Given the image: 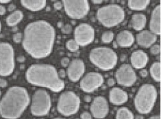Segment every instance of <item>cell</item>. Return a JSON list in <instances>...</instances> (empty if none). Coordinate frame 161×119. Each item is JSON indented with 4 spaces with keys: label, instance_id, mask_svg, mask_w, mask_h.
I'll return each mask as SVG.
<instances>
[{
    "label": "cell",
    "instance_id": "obj_1",
    "mask_svg": "<svg viewBox=\"0 0 161 119\" xmlns=\"http://www.w3.org/2000/svg\"><path fill=\"white\" fill-rule=\"evenodd\" d=\"M55 36V29L48 22L34 21L25 27L22 43L24 49L32 58H45L52 53Z\"/></svg>",
    "mask_w": 161,
    "mask_h": 119
},
{
    "label": "cell",
    "instance_id": "obj_2",
    "mask_svg": "<svg viewBox=\"0 0 161 119\" xmlns=\"http://www.w3.org/2000/svg\"><path fill=\"white\" fill-rule=\"evenodd\" d=\"M25 77L29 83L59 92L64 87V81L58 77L54 66L49 64H33L26 70Z\"/></svg>",
    "mask_w": 161,
    "mask_h": 119
},
{
    "label": "cell",
    "instance_id": "obj_3",
    "mask_svg": "<svg viewBox=\"0 0 161 119\" xmlns=\"http://www.w3.org/2000/svg\"><path fill=\"white\" fill-rule=\"evenodd\" d=\"M26 88L14 86L8 89L0 101V115L5 119H17L30 104Z\"/></svg>",
    "mask_w": 161,
    "mask_h": 119
},
{
    "label": "cell",
    "instance_id": "obj_4",
    "mask_svg": "<svg viewBox=\"0 0 161 119\" xmlns=\"http://www.w3.org/2000/svg\"><path fill=\"white\" fill-rule=\"evenodd\" d=\"M157 98V91L153 85H142L135 96L134 105L136 110L141 114L149 113L154 107Z\"/></svg>",
    "mask_w": 161,
    "mask_h": 119
},
{
    "label": "cell",
    "instance_id": "obj_5",
    "mask_svg": "<svg viewBox=\"0 0 161 119\" xmlns=\"http://www.w3.org/2000/svg\"><path fill=\"white\" fill-rule=\"evenodd\" d=\"M89 58L91 62L103 71H109L114 68L118 62L116 53L111 48L96 47L90 53Z\"/></svg>",
    "mask_w": 161,
    "mask_h": 119
},
{
    "label": "cell",
    "instance_id": "obj_6",
    "mask_svg": "<svg viewBox=\"0 0 161 119\" xmlns=\"http://www.w3.org/2000/svg\"><path fill=\"white\" fill-rule=\"evenodd\" d=\"M97 18L106 28H113L120 24L125 18V11L117 4H108L100 7L97 11Z\"/></svg>",
    "mask_w": 161,
    "mask_h": 119
},
{
    "label": "cell",
    "instance_id": "obj_7",
    "mask_svg": "<svg viewBox=\"0 0 161 119\" xmlns=\"http://www.w3.org/2000/svg\"><path fill=\"white\" fill-rule=\"evenodd\" d=\"M15 66L14 51L11 44L0 43V76L7 77L13 73Z\"/></svg>",
    "mask_w": 161,
    "mask_h": 119
},
{
    "label": "cell",
    "instance_id": "obj_8",
    "mask_svg": "<svg viewBox=\"0 0 161 119\" xmlns=\"http://www.w3.org/2000/svg\"><path fill=\"white\" fill-rule=\"evenodd\" d=\"M80 107V99L74 92H64L58 98L57 110L64 116H69L76 113Z\"/></svg>",
    "mask_w": 161,
    "mask_h": 119
},
{
    "label": "cell",
    "instance_id": "obj_9",
    "mask_svg": "<svg viewBox=\"0 0 161 119\" xmlns=\"http://www.w3.org/2000/svg\"><path fill=\"white\" fill-rule=\"evenodd\" d=\"M52 107V100L49 93L43 89L36 91L32 96L31 113L33 115L42 116L47 115Z\"/></svg>",
    "mask_w": 161,
    "mask_h": 119
},
{
    "label": "cell",
    "instance_id": "obj_10",
    "mask_svg": "<svg viewBox=\"0 0 161 119\" xmlns=\"http://www.w3.org/2000/svg\"><path fill=\"white\" fill-rule=\"evenodd\" d=\"M62 2L65 13L73 19L83 18L88 14L90 10L89 2L87 0H64Z\"/></svg>",
    "mask_w": 161,
    "mask_h": 119
},
{
    "label": "cell",
    "instance_id": "obj_11",
    "mask_svg": "<svg viewBox=\"0 0 161 119\" xmlns=\"http://www.w3.org/2000/svg\"><path fill=\"white\" fill-rule=\"evenodd\" d=\"M75 40L79 46H87L91 44L94 39L96 32L94 28L89 24L81 23L76 27L74 31Z\"/></svg>",
    "mask_w": 161,
    "mask_h": 119
},
{
    "label": "cell",
    "instance_id": "obj_12",
    "mask_svg": "<svg viewBox=\"0 0 161 119\" xmlns=\"http://www.w3.org/2000/svg\"><path fill=\"white\" fill-rule=\"evenodd\" d=\"M117 83L124 86H132L137 80V76L133 68L128 64H122L115 73Z\"/></svg>",
    "mask_w": 161,
    "mask_h": 119
},
{
    "label": "cell",
    "instance_id": "obj_13",
    "mask_svg": "<svg viewBox=\"0 0 161 119\" xmlns=\"http://www.w3.org/2000/svg\"><path fill=\"white\" fill-rule=\"evenodd\" d=\"M104 83V78L101 74L97 72H90L82 77L80 88L87 93H91L99 88Z\"/></svg>",
    "mask_w": 161,
    "mask_h": 119
},
{
    "label": "cell",
    "instance_id": "obj_14",
    "mask_svg": "<svg viewBox=\"0 0 161 119\" xmlns=\"http://www.w3.org/2000/svg\"><path fill=\"white\" fill-rule=\"evenodd\" d=\"M86 71V65L82 59L76 58L70 62L67 67V75L72 82H77L82 77Z\"/></svg>",
    "mask_w": 161,
    "mask_h": 119
},
{
    "label": "cell",
    "instance_id": "obj_15",
    "mask_svg": "<svg viewBox=\"0 0 161 119\" xmlns=\"http://www.w3.org/2000/svg\"><path fill=\"white\" fill-rule=\"evenodd\" d=\"M90 111L96 118L101 119L106 117L108 113V104L107 100L103 96H97L93 100Z\"/></svg>",
    "mask_w": 161,
    "mask_h": 119
},
{
    "label": "cell",
    "instance_id": "obj_16",
    "mask_svg": "<svg viewBox=\"0 0 161 119\" xmlns=\"http://www.w3.org/2000/svg\"><path fill=\"white\" fill-rule=\"evenodd\" d=\"M150 32L157 35L161 34V5H157L153 10L149 22Z\"/></svg>",
    "mask_w": 161,
    "mask_h": 119
},
{
    "label": "cell",
    "instance_id": "obj_17",
    "mask_svg": "<svg viewBox=\"0 0 161 119\" xmlns=\"http://www.w3.org/2000/svg\"><path fill=\"white\" fill-rule=\"evenodd\" d=\"M130 61L131 65L134 68L137 70L143 69L149 62V56L144 51L137 50L134 51L131 54Z\"/></svg>",
    "mask_w": 161,
    "mask_h": 119
},
{
    "label": "cell",
    "instance_id": "obj_18",
    "mask_svg": "<svg viewBox=\"0 0 161 119\" xmlns=\"http://www.w3.org/2000/svg\"><path fill=\"white\" fill-rule=\"evenodd\" d=\"M157 36L149 30H143L136 35V41L139 45L143 48L151 47L157 41Z\"/></svg>",
    "mask_w": 161,
    "mask_h": 119
},
{
    "label": "cell",
    "instance_id": "obj_19",
    "mask_svg": "<svg viewBox=\"0 0 161 119\" xmlns=\"http://www.w3.org/2000/svg\"><path fill=\"white\" fill-rule=\"evenodd\" d=\"M127 93L119 87L112 88L109 92V100L114 105H121L128 101Z\"/></svg>",
    "mask_w": 161,
    "mask_h": 119
},
{
    "label": "cell",
    "instance_id": "obj_20",
    "mask_svg": "<svg viewBox=\"0 0 161 119\" xmlns=\"http://www.w3.org/2000/svg\"><path fill=\"white\" fill-rule=\"evenodd\" d=\"M116 43L122 48H129L134 43V36L128 30H122L116 35Z\"/></svg>",
    "mask_w": 161,
    "mask_h": 119
},
{
    "label": "cell",
    "instance_id": "obj_21",
    "mask_svg": "<svg viewBox=\"0 0 161 119\" xmlns=\"http://www.w3.org/2000/svg\"><path fill=\"white\" fill-rule=\"evenodd\" d=\"M25 8L33 12L40 11L46 6L45 0H22L20 2Z\"/></svg>",
    "mask_w": 161,
    "mask_h": 119
},
{
    "label": "cell",
    "instance_id": "obj_22",
    "mask_svg": "<svg viewBox=\"0 0 161 119\" xmlns=\"http://www.w3.org/2000/svg\"><path fill=\"white\" fill-rule=\"evenodd\" d=\"M146 22H147V18L144 14L134 13L131 17V26L136 31L143 30L145 27Z\"/></svg>",
    "mask_w": 161,
    "mask_h": 119
},
{
    "label": "cell",
    "instance_id": "obj_23",
    "mask_svg": "<svg viewBox=\"0 0 161 119\" xmlns=\"http://www.w3.org/2000/svg\"><path fill=\"white\" fill-rule=\"evenodd\" d=\"M23 12L19 10H15L7 17L6 23L9 26H15L23 20Z\"/></svg>",
    "mask_w": 161,
    "mask_h": 119
},
{
    "label": "cell",
    "instance_id": "obj_24",
    "mask_svg": "<svg viewBox=\"0 0 161 119\" xmlns=\"http://www.w3.org/2000/svg\"><path fill=\"white\" fill-rule=\"evenodd\" d=\"M149 3V0H130L128 2V5L130 9L141 11L147 8Z\"/></svg>",
    "mask_w": 161,
    "mask_h": 119
},
{
    "label": "cell",
    "instance_id": "obj_25",
    "mask_svg": "<svg viewBox=\"0 0 161 119\" xmlns=\"http://www.w3.org/2000/svg\"><path fill=\"white\" fill-rule=\"evenodd\" d=\"M149 72L151 76L156 82H160L161 80V64L160 62H155L151 67Z\"/></svg>",
    "mask_w": 161,
    "mask_h": 119
},
{
    "label": "cell",
    "instance_id": "obj_26",
    "mask_svg": "<svg viewBox=\"0 0 161 119\" xmlns=\"http://www.w3.org/2000/svg\"><path fill=\"white\" fill-rule=\"evenodd\" d=\"M116 119H134V116L131 111L126 107H121L117 110Z\"/></svg>",
    "mask_w": 161,
    "mask_h": 119
},
{
    "label": "cell",
    "instance_id": "obj_27",
    "mask_svg": "<svg viewBox=\"0 0 161 119\" xmlns=\"http://www.w3.org/2000/svg\"><path fill=\"white\" fill-rule=\"evenodd\" d=\"M114 33L111 31H107L104 32L101 35V41L104 43H110L113 41Z\"/></svg>",
    "mask_w": 161,
    "mask_h": 119
},
{
    "label": "cell",
    "instance_id": "obj_28",
    "mask_svg": "<svg viewBox=\"0 0 161 119\" xmlns=\"http://www.w3.org/2000/svg\"><path fill=\"white\" fill-rule=\"evenodd\" d=\"M66 47H67V49L69 50L71 52H75L79 49L80 46L75 39H70L67 41V43H66Z\"/></svg>",
    "mask_w": 161,
    "mask_h": 119
},
{
    "label": "cell",
    "instance_id": "obj_29",
    "mask_svg": "<svg viewBox=\"0 0 161 119\" xmlns=\"http://www.w3.org/2000/svg\"><path fill=\"white\" fill-rule=\"evenodd\" d=\"M151 53L153 55H158L160 53V45L158 44H153L150 48Z\"/></svg>",
    "mask_w": 161,
    "mask_h": 119
},
{
    "label": "cell",
    "instance_id": "obj_30",
    "mask_svg": "<svg viewBox=\"0 0 161 119\" xmlns=\"http://www.w3.org/2000/svg\"><path fill=\"white\" fill-rule=\"evenodd\" d=\"M13 41L16 43H20L21 42H23V33L17 32L16 34H14L13 37Z\"/></svg>",
    "mask_w": 161,
    "mask_h": 119
},
{
    "label": "cell",
    "instance_id": "obj_31",
    "mask_svg": "<svg viewBox=\"0 0 161 119\" xmlns=\"http://www.w3.org/2000/svg\"><path fill=\"white\" fill-rule=\"evenodd\" d=\"M72 31V27L70 24H65L62 27V32L65 34H69Z\"/></svg>",
    "mask_w": 161,
    "mask_h": 119
},
{
    "label": "cell",
    "instance_id": "obj_32",
    "mask_svg": "<svg viewBox=\"0 0 161 119\" xmlns=\"http://www.w3.org/2000/svg\"><path fill=\"white\" fill-rule=\"evenodd\" d=\"M53 6L56 10H61L63 9V4L62 2H55L53 4Z\"/></svg>",
    "mask_w": 161,
    "mask_h": 119
},
{
    "label": "cell",
    "instance_id": "obj_33",
    "mask_svg": "<svg viewBox=\"0 0 161 119\" xmlns=\"http://www.w3.org/2000/svg\"><path fill=\"white\" fill-rule=\"evenodd\" d=\"M70 63V59L68 58H63L61 59V65L64 68H67Z\"/></svg>",
    "mask_w": 161,
    "mask_h": 119
},
{
    "label": "cell",
    "instance_id": "obj_34",
    "mask_svg": "<svg viewBox=\"0 0 161 119\" xmlns=\"http://www.w3.org/2000/svg\"><path fill=\"white\" fill-rule=\"evenodd\" d=\"M81 119H92V117L90 113L85 111L81 114Z\"/></svg>",
    "mask_w": 161,
    "mask_h": 119
},
{
    "label": "cell",
    "instance_id": "obj_35",
    "mask_svg": "<svg viewBox=\"0 0 161 119\" xmlns=\"http://www.w3.org/2000/svg\"><path fill=\"white\" fill-rule=\"evenodd\" d=\"M7 81L2 78H0V87L2 88H4L6 87L7 86Z\"/></svg>",
    "mask_w": 161,
    "mask_h": 119
},
{
    "label": "cell",
    "instance_id": "obj_36",
    "mask_svg": "<svg viewBox=\"0 0 161 119\" xmlns=\"http://www.w3.org/2000/svg\"><path fill=\"white\" fill-rule=\"evenodd\" d=\"M15 9H16V7H15V5H14V4H13V3L9 4L8 7H7V10H8V11L9 12H12V13L15 11Z\"/></svg>",
    "mask_w": 161,
    "mask_h": 119
},
{
    "label": "cell",
    "instance_id": "obj_37",
    "mask_svg": "<svg viewBox=\"0 0 161 119\" xmlns=\"http://www.w3.org/2000/svg\"><path fill=\"white\" fill-rule=\"evenodd\" d=\"M58 77L62 79V78H64L66 76V71L63 70H60L58 72Z\"/></svg>",
    "mask_w": 161,
    "mask_h": 119
},
{
    "label": "cell",
    "instance_id": "obj_38",
    "mask_svg": "<svg viewBox=\"0 0 161 119\" xmlns=\"http://www.w3.org/2000/svg\"><path fill=\"white\" fill-rule=\"evenodd\" d=\"M140 75L142 77H147L148 76V71L146 70H142L141 71H140Z\"/></svg>",
    "mask_w": 161,
    "mask_h": 119
},
{
    "label": "cell",
    "instance_id": "obj_39",
    "mask_svg": "<svg viewBox=\"0 0 161 119\" xmlns=\"http://www.w3.org/2000/svg\"><path fill=\"white\" fill-rule=\"evenodd\" d=\"M107 84L110 86H112L114 85V84H115V80L114 79H113V78L108 79V80H107Z\"/></svg>",
    "mask_w": 161,
    "mask_h": 119
},
{
    "label": "cell",
    "instance_id": "obj_40",
    "mask_svg": "<svg viewBox=\"0 0 161 119\" xmlns=\"http://www.w3.org/2000/svg\"><path fill=\"white\" fill-rule=\"evenodd\" d=\"M6 13L5 7L3 5H0V15H3Z\"/></svg>",
    "mask_w": 161,
    "mask_h": 119
},
{
    "label": "cell",
    "instance_id": "obj_41",
    "mask_svg": "<svg viewBox=\"0 0 161 119\" xmlns=\"http://www.w3.org/2000/svg\"><path fill=\"white\" fill-rule=\"evenodd\" d=\"M17 60L19 62H23L25 60V58L23 56H19L17 58Z\"/></svg>",
    "mask_w": 161,
    "mask_h": 119
},
{
    "label": "cell",
    "instance_id": "obj_42",
    "mask_svg": "<svg viewBox=\"0 0 161 119\" xmlns=\"http://www.w3.org/2000/svg\"><path fill=\"white\" fill-rule=\"evenodd\" d=\"M92 2L94 4H97V5H99L101 3H103V1L102 0H92Z\"/></svg>",
    "mask_w": 161,
    "mask_h": 119
},
{
    "label": "cell",
    "instance_id": "obj_43",
    "mask_svg": "<svg viewBox=\"0 0 161 119\" xmlns=\"http://www.w3.org/2000/svg\"><path fill=\"white\" fill-rule=\"evenodd\" d=\"M9 3H11L10 0H0V4Z\"/></svg>",
    "mask_w": 161,
    "mask_h": 119
},
{
    "label": "cell",
    "instance_id": "obj_44",
    "mask_svg": "<svg viewBox=\"0 0 161 119\" xmlns=\"http://www.w3.org/2000/svg\"><path fill=\"white\" fill-rule=\"evenodd\" d=\"M149 119H161V118H160V115H155V116H153L150 117Z\"/></svg>",
    "mask_w": 161,
    "mask_h": 119
},
{
    "label": "cell",
    "instance_id": "obj_45",
    "mask_svg": "<svg viewBox=\"0 0 161 119\" xmlns=\"http://www.w3.org/2000/svg\"><path fill=\"white\" fill-rule=\"evenodd\" d=\"M135 119H144V117L141 115H139L135 117Z\"/></svg>",
    "mask_w": 161,
    "mask_h": 119
},
{
    "label": "cell",
    "instance_id": "obj_46",
    "mask_svg": "<svg viewBox=\"0 0 161 119\" xmlns=\"http://www.w3.org/2000/svg\"><path fill=\"white\" fill-rule=\"evenodd\" d=\"M85 98H86V101H91V97H90V96H86Z\"/></svg>",
    "mask_w": 161,
    "mask_h": 119
},
{
    "label": "cell",
    "instance_id": "obj_47",
    "mask_svg": "<svg viewBox=\"0 0 161 119\" xmlns=\"http://www.w3.org/2000/svg\"><path fill=\"white\" fill-rule=\"evenodd\" d=\"M1 29H2V24H1V22H0V32H1Z\"/></svg>",
    "mask_w": 161,
    "mask_h": 119
},
{
    "label": "cell",
    "instance_id": "obj_48",
    "mask_svg": "<svg viewBox=\"0 0 161 119\" xmlns=\"http://www.w3.org/2000/svg\"><path fill=\"white\" fill-rule=\"evenodd\" d=\"M54 119H64V118H54Z\"/></svg>",
    "mask_w": 161,
    "mask_h": 119
},
{
    "label": "cell",
    "instance_id": "obj_49",
    "mask_svg": "<svg viewBox=\"0 0 161 119\" xmlns=\"http://www.w3.org/2000/svg\"><path fill=\"white\" fill-rule=\"evenodd\" d=\"M0 96H1V91H0Z\"/></svg>",
    "mask_w": 161,
    "mask_h": 119
}]
</instances>
